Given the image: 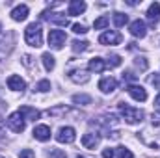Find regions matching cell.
<instances>
[{"label":"cell","instance_id":"1","mask_svg":"<svg viewBox=\"0 0 160 158\" xmlns=\"http://www.w3.org/2000/svg\"><path fill=\"white\" fill-rule=\"evenodd\" d=\"M24 39H26V43H28L30 47H36V48H39L41 45H43V32H41L39 22H32V24L26 26V30H24Z\"/></svg>","mask_w":160,"mask_h":158},{"label":"cell","instance_id":"2","mask_svg":"<svg viewBox=\"0 0 160 158\" xmlns=\"http://www.w3.org/2000/svg\"><path fill=\"white\" fill-rule=\"evenodd\" d=\"M119 114L125 117L127 123H130V125H136V123H142L143 121V110H140V108H132V106H128L127 102H119Z\"/></svg>","mask_w":160,"mask_h":158},{"label":"cell","instance_id":"3","mask_svg":"<svg viewBox=\"0 0 160 158\" xmlns=\"http://www.w3.org/2000/svg\"><path fill=\"white\" fill-rule=\"evenodd\" d=\"M6 123H8V126H9L13 132H17V134H21V132L24 130V126H26V119L22 117L19 112H13V114L8 117Z\"/></svg>","mask_w":160,"mask_h":158},{"label":"cell","instance_id":"4","mask_svg":"<svg viewBox=\"0 0 160 158\" xmlns=\"http://www.w3.org/2000/svg\"><path fill=\"white\" fill-rule=\"evenodd\" d=\"M65 39H67V36H65L63 30H50V32H48V45H50L52 48H56V50H60V48L63 47Z\"/></svg>","mask_w":160,"mask_h":158},{"label":"cell","instance_id":"5","mask_svg":"<svg viewBox=\"0 0 160 158\" xmlns=\"http://www.w3.org/2000/svg\"><path fill=\"white\" fill-rule=\"evenodd\" d=\"M56 140L60 143H73L77 140V132H75L73 126H62L56 134Z\"/></svg>","mask_w":160,"mask_h":158},{"label":"cell","instance_id":"6","mask_svg":"<svg viewBox=\"0 0 160 158\" xmlns=\"http://www.w3.org/2000/svg\"><path fill=\"white\" fill-rule=\"evenodd\" d=\"M41 19H47V21H50V22H56V24H60V26H67V24H69V19L65 17V13L45 11V13L41 15Z\"/></svg>","mask_w":160,"mask_h":158},{"label":"cell","instance_id":"7","mask_svg":"<svg viewBox=\"0 0 160 158\" xmlns=\"http://www.w3.org/2000/svg\"><path fill=\"white\" fill-rule=\"evenodd\" d=\"M127 93L134 99V101H138V102H143V101H147V91L142 87V86H136V84H130V86H127Z\"/></svg>","mask_w":160,"mask_h":158},{"label":"cell","instance_id":"8","mask_svg":"<svg viewBox=\"0 0 160 158\" xmlns=\"http://www.w3.org/2000/svg\"><path fill=\"white\" fill-rule=\"evenodd\" d=\"M99 43H101V45H119L121 43V34L116 32V30H108V32L101 34Z\"/></svg>","mask_w":160,"mask_h":158},{"label":"cell","instance_id":"9","mask_svg":"<svg viewBox=\"0 0 160 158\" xmlns=\"http://www.w3.org/2000/svg\"><path fill=\"white\" fill-rule=\"evenodd\" d=\"M130 34L134 36V37H145V34H147V28H145V22L143 21H140V19H136V21H132L130 22Z\"/></svg>","mask_w":160,"mask_h":158},{"label":"cell","instance_id":"10","mask_svg":"<svg viewBox=\"0 0 160 158\" xmlns=\"http://www.w3.org/2000/svg\"><path fill=\"white\" fill-rule=\"evenodd\" d=\"M99 141H101V136L97 132H88V134L82 136V145L86 149H95L99 145Z\"/></svg>","mask_w":160,"mask_h":158},{"label":"cell","instance_id":"11","mask_svg":"<svg viewBox=\"0 0 160 158\" xmlns=\"http://www.w3.org/2000/svg\"><path fill=\"white\" fill-rule=\"evenodd\" d=\"M147 21H149L151 26L158 24V21H160V4L158 2H153L149 6V9H147Z\"/></svg>","mask_w":160,"mask_h":158},{"label":"cell","instance_id":"12","mask_svg":"<svg viewBox=\"0 0 160 158\" xmlns=\"http://www.w3.org/2000/svg\"><path fill=\"white\" fill-rule=\"evenodd\" d=\"M99 89L102 93H112V91L118 89V80L112 78V77H106V78H102L99 82Z\"/></svg>","mask_w":160,"mask_h":158},{"label":"cell","instance_id":"13","mask_svg":"<svg viewBox=\"0 0 160 158\" xmlns=\"http://www.w3.org/2000/svg\"><path fill=\"white\" fill-rule=\"evenodd\" d=\"M8 87L11 91H24L26 89V82L21 78V77H17V75H11L8 78Z\"/></svg>","mask_w":160,"mask_h":158},{"label":"cell","instance_id":"14","mask_svg":"<svg viewBox=\"0 0 160 158\" xmlns=\"http://www.w3.org/2000/svg\"><path fill=\"white\" fill-rule=\"evenodd\" d=\"M26 17H28V6H26V4H19L17 7H13V11H11V19H13V21L21 22V21H24Z\"/></svg>","mask_w":160,"mask_h":158},{"label":"cell","instance_id":"15","mask_svg":"<svg viewBox=\"0 0 160 158\" xmlns=\"http://www.w3.org/2000/svg\"><path fill=\"white\" fill-rule=\"evenodd\" d=\"M34 138L39 140V141L50 140V126H47V125H38V126L34 128Z\"/></svg>","mask_w":160,"mask_h":158},{"label":"cell","instance_id":"16","mask_svg":"<svg viewBox=\"0 0 160 158\" xmlns=\"http://www.w3.org/2000/svg\"><path fill=\"white\" fill-rule=\"evenodd\" d=\"M19 114L22 116L24 119H28V121H36V119H39V112L36 110V108H32V106H21L19 108Z\"/></svg>","mask_w":160,"mask_h":158},{"label":"cell","instance_id":"17","mask_svg":"<svg viewBox=\"0 0 160 158\" xmlns=\"http://www.w3.org/2000/svg\"><path fill=\"white\" fill-rule=\"evenodd\" d=\"M88 69L93 71V73H102V71L106 69V62H104L102 58H93V60H89Z\"/></svg>","mask_w":160,"mask_h":158},{"label":"cell","instance_id":"18","mask_svg":"<svg viewBox=\"0 0 160 158\" xmlns=\"http://www.w3.org/2000/svg\"><path fill=\"white\" fill-rule=\"evenodd\" d=\"M86 11V2H82V0H73L71 4H69V9H67V13L69 15H80V13H84Z\"/></svg>","mask_w":160,"mask_h":158},{"label":"cell","instance_id":"19","mask_svg":"<svg viewBox=\"0 0 160 158\" xmlns=\"http://www.w3.org/2000/svg\"><path fill=\"white\" fill-rule=\"evenodd\" d=\"M69 78L73 80V82H77V84H86L89 80V75L86 71H82V69H77V71H71L69 73Z\"/></svg>","mask_w":160,"mask_h":158},{"label":"cell","instance_id":"20","mask_svg":"<svg viewBox=\"0 0 160 158\" xmlns=\"http://www.w3.org/2000/svg\"><path fill=\"white\" fill-rule=\"evenodd\" d=\"M41 60H43V65H45L47 71H52V69H54L56 62H54V56H52L50 52H45V54L41 56Z\"/></svg>","mask_w":160,"mask_h":158},{"label":"cell","instance_id":"21","mask_svg":"<svg viewBox=\"0 0 160 158\" xmlns=\"http://www.w3.org/2000/svg\"><path fill=\"white\" fill-rule=\"evenodd\" d=\"M112 19H114V24H116V26H125V24H127V22H128V17H127V15H125V13H114V17H112Z\"/></svg>","mask_w":160,"mask_h":158},{"label":"cell","instance_id":"22","mask_svg":"<svg viewBox=\"0 0 160 158\" xmlns=\"http://www.w3.org/2000/svg\"><path fill=\"white\" fill-rule=\"evenodd\" d=\"M73 102L86 106V104H91V97H89V95H75V97H73Z\"/></svg>","mask_w":160,"mask_h":158},{"label":"cell","instance_id":"23","mask_svg":"<svg viewBox=\"0 0 160 158\" xmlns=\"http://www.w3.org/2000/svg\"><path fill=\"white\" fill-rule=\"evenodd\" d=\"M88 47H89L88 41H78V39L73 41V50L75 52H84V50H88Z\"/></svg>","mask_w":160,"mask_h":158},{"label":"cell","instance_id":"24","mask_svg":"<svg viewBox=\"0 0 160 158\" xmlns=\"http://www.w3.org/2000/svg\"><path fill=\"white\" fill-rule=\"evenodd\" d=\"M108 22H110V19H108V17H99V19L93 22V28H95V30H102V28H106V26H108Z\"/></svg>","mask_w":160,"mask_h":158},{"label":"cell","instance_id":"25","mask_svg":"<svg viewBox=\"0 0 160 158\" xmlns=\"http://www.w3.org/2000/svg\"><path fill=\"white\" fill-rule=\"evenodd\" d=\"M119 65H121V56H118V54H112L106 60V67H119Z\"/></svg>","mask_w":160,"mask_h":158},{"label":"cell","instance_id":"26","mask_svg":"<svg viewBox=\"0 0 160 158\" xmlns=\"http://www.w3.org/2000/svg\"><path fill=\"white\" fill-rule=\"evenodd\" d=\"M36 89H38V91H41V93L48 91V89H50V82H48V80H39V82L36 84Z\"/></svg>","mask_w":160,"mask_h":158},{"label":"cell","instance_id":"27","mask_svg":"<svg viewBox=\"0 0 160 158\" xmlns=\"http://www.w3.org/2000/svg\"><path fill=\"white\" fill-rule=\"evenodd\" d=\"M118 158H134V155L125 147H118Z\"/></svg>","mask_w":160,"mask_h":158},{"label":"cell","instance_id":"28","mask_svg":"<svg viewBox=\"0 0 160 158\" xmlns=\"http://www.w3.org/2000/svg\"><path fill=\"white\" fill-rule=\"evenodd\" d=\"M22 63H24L28 69H34V58H32L30 54H24V56H22Z\"/></svg>","mask_w":160,"mask_h":158},{"label":"cell","instance_id":"29","mask_svg":"<svg viewBox=\"0 0 160 158\" xmlns=\"http://www.w3.org/2000/svg\"><path fill=\"white\" fill-rule=\"evenodd\" d=\"M134 63H136V67H140L142 71H145V69L149 67V63H147V60H145V58H136V62H134Z\"/></svg>","mask_w":160,"mask_h":158},{"label":"cell","instance_id":"30","mask_svg":"<svg viewBox=\"0 0 160 158\" xmlns=\"http://www.w3.org/2000/svg\"><path fill=\"white\" fill-rule=\"evenodd\" d=\"M47 114H48V116H60V114H67V108H65V106H60V108H52V110H48Z\"/></svg>","mask_w":160,"mask_h":158},{"label":"cell","instance_id":"31","mask_svg":"<svg viewBox=\"0 0 160 158\" xmlns=\"http://www.w3.org/2000/svg\"><path fill=\"white\" fill-rule=\"evenodd\" d=\"M19 158H36V155H34L32 149H22V151L19 153Z\"/></svg>","mask_w":160,"mask_h":158},{"label":"cell","instance_id":"32","mask_svg":"<svg viewBox=\"0 0 160 158\" xmlns=\"http://www.w3.org/2000/svg\"><path fill=\"white\" fill-rule=\"evenodd\" d=\"M73 32H75V34H86L88 30H86L84 24H78V22H77V24H73Z\"/></svg>","mask_w":160,"mask_h":158},{"label":"cell","instance_id":"33","mask_svg":"<svg viewBox=\"0 0 160 158\" xmlns=\"http://www.w3.org/2000/svg\"><path fill=\"white\" fill-rule=\"evenodd\" d=\"M114 156H116V149L106 147V149L102 151V158H114Z\"/></svg>","mask_w":160,"mask_h":158},{"label":"cell","instance_id":"34","mask_svg":"<svg viewBox=\"0 0 160 158\" xmlns=\"http://www.w3.org/2000/svg\"><path fill=\"white\" fill-rule=\"evenodd\" d=\"M50 158H65V153H60V151H50L48 153Z\"/></svg>","mask_w":160,"mask_h":158},{"label":"cell","instance_id":"35","mask_svg":"<svg viewBox=\"0 0 160 158\" xmlns=\"http://www.w3.org/2000/svg\"><path fill=\"white\" fill-rule=\"evenodd\" d=\"M149 82H151L153 86H157V87L160 89V78L157 77V75H155V77H149Z\"/></svg>","mask_w":160,"mask_h":158},{"label":"cell","instance_id":"36","mask_svg":"<svg viewBox=\"0 0 160 158\" xmlns=\"http://www.w3.org/2000/svg\"><path fill=\"white\" fill-rule=\"evenodd\" d=\"M134 78H136V75H132L130 71H127V73H123V82H125V80H134Z\"/></svg>","mask_w":160,"mask_h":158},{"label":"cell","instance_id":"37","mask_svg":"<svg viewBox=\"0 0 160 158\" xmlns=\"http://www.w3.org/2000/svg\"><path fill=\"white\" fill-rule=\"evenodd\" d=\"M155 106H157V108L160 110V95L157 97V99H155Z\"/></svg>","mask_w":160,"mask_h":158},{"label":"cell","instance_id":"38","mask_svg":"<svg viewBox=\"0 0 160 158\" xmlns=\"http://www.w3.org/2000/svg\"><path fill=\"white\" fill-rule=\"evenodd\" d=\"M77 158H84V156H77Z\"/></svg>","mask_w":160,"mask_h":158},{"label":"cell","instance_id":"39","mask_svg":"<svg viewBox=\"0 0 160 158\" xmlns=\"http://www.w3.org/2000/svg\"><path fill=\"white\" fill-rule=\"evenodd\" d=\"M0 28H2V26H0Z\"/></svg>","mask_w":160,"mask_h":158}]
</instances>
